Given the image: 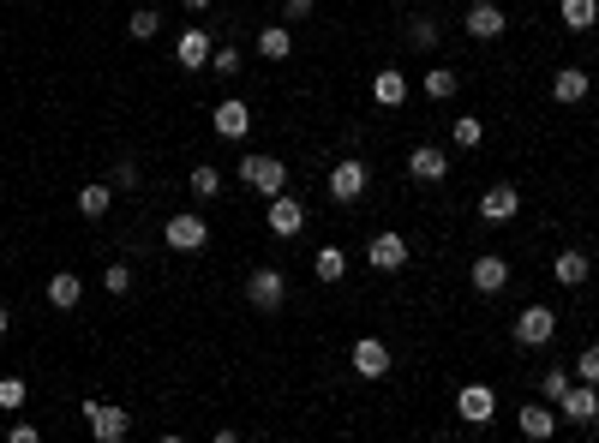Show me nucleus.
Listing matches in <instances>:
<instances>
[{"instance_id": "nucleus-19", "label": "nucleus", "mask_w": 599, "mask_h": 443, "mask_svg": "<svg viewBox=\"0 0 599 443\" xmlns=\"http://www.w3.org/2000/svg\"><path fill=\"white\" fill-rule=\"evenodd\" d=\"M372 102H378V108H402V102H408V72H402V66H378Z\"/></svg>"}, {"instance_id": "nucleus-12", "label": "nucleus", "mask_w": 599, "mask_h": 443, "mask_svg": "<svg viewBox=\"0 0 599 443\" xmlns=\"http://www.w3.org/2000/svg\"><path fill=\"white\" fill-rule=\"evenodd\" d=\"M480 216H486V222H516V216H522V192H516L510 180L486 186V192H480Z\"/></svg>"}, {"instance_id": "nucleus-27", "label": "nucleus", "mask_w": 599, "mask_h": 443, "mask_svg": "<svg viewBox=\"0 0 599 443\" xmlns=\"http://www.w3.org/2000/svg\"><path fill=\"white\" fill-rule=\"evenodd\" d=\"M312 276H318V282H342V276H348V252H342V246H318V252H312Z\"/></svg>"}, {"instance_id": "nucleus-9", "label": "nucleus", "mask_w": 599, "mask_h": 443, "mask_svg": "<svg viewBox=\"0 0 599 443\" xmlns=\"http://www.w3.org/2000/svg\"><path fill=\"white\" fill-rule=\"evenodd\" d=\"M210 54H216V42H210V30H204V24H186V30L174 36V60H180L186 72H204V66H210Z\"/></svg>"}, {"instance_id": "nucleus-13", "label": "nucleus", "mask_w": 599, "mask_h": 443, "mask_svg": "<svg viewBox=\"0 0 599 443\" xmlns=\"http://www.w3.org/2000/svg\"><path fill=\"white\" fill-rule=\"evenodd\" d=\"M366 264H372V270H384V276H390V270H402V264H408V240H402L396 228L372 234V246H366Z\"/></svg>"}, {"instance_id": "nucleus-15", "label": "nucleus", "mask_w": 599, "mask_h": 443, "mask_svg": "<svg viewBox=\"0 0 599 443\" xmlns=\"http://www.w3.org/2000/svg\"><path fill=\"white\" fill-rule=\"evenodd\" d=\"M456 414H462L468 426H492V414H498V396H492V384H462V396H456Z\"/></svg>"}, {"instance_id": "nucleus-25", "label": "nucleus", "mask_w": 599, "mask_h": 443, "mask_svg": "<svg viewBox=\"0 0 599 443\" xmlns=\"http://www.w3.org/2000/svg\"><path fill=\"white\" fill-rule=\"evenodd\" d=\"M258 54H264V60H288V54H294V30H288V24H264V30H258Z\"/></svg>"}, {"instance_id": "nucleus-4", "label": "nucleus", "mask_w": 599, "mask_h": 443, "mask_svg": "<svg viewBox=\"0 0 599 443\" xmlns=\"http://www.w3.org/2000/svg\"><path fill=\"white\" fill-rule=\"evenodd\" d=\"M510 336H516V348H552V336H558V312H552V306H522L516 324H510Z\"/></svg>"}, {"instance_id": "nucleus-32", "label": "nucleus", "mask_w": 599, "mask_h": 443, "mask_svg": "<svg viewBox=\"0 0 599 443\" xmlns=\"http://www.w3.org/2000/svg\"><path fill=\"white\" fill-rule=\"evenodd\" d=\"M450 138H456V150H474V144L486 138V120H474V114H462V120L450 126Z\"/></svg>"}, {"instance_id": "nucleus-35", "label": "nucleus", "mask_w": 599, "mask_h": 443, "mask_svg": "<svg viewBox=\"0 0 599 443\" xmlns=\"http://www.w3.org/2000/svg\"><path fill=\"white\" fill-rule=\"evenodd\" d=\"M24 396H30V390H24V378H0V408H6V414H18V408H24Z\"/></svg>"}, {"instance_id": "nucleus-33", "label": "nucleus", "mask_w": 599, "mask_h": 443, "mask_svg": "<svg viewBox=\"0 0 599 443\" xmlns=\"http://www.w3.org/2000/svg\"><path fill=\"white\" fill-rule=\"evenodd\" d=\"M102 288H108L114 300H120V294H132V264H108V270H102Z\"/></svg>"}, {"instance_id": "nucleus-11", "label": "nucleus", "mask_w": 599, "mask_h": 443, "mask_svg": "<svg viewBox=\"0 0 599 443\" xmlns=\"http://www.w3.org/2000/svg\"><path fill=\"white\" fill-rule=\"evenodd\" d=\"M264 222H270V234L294 240V234L306 228V204H300L294 192H276V198H270V210H264Z\"/></svg>"}, {"instance_id": "nucleus-5", "label": "nucleus", "mask_w": 599, "mask_h": 443, "mask_svg": "<svg viewBox=\"0 0 599 443\" xmlns=\"http://www.w3.org/2000/svg\"><path fill=\"white\" fill-rule=\"evenodd\" d=\"M324 186H330V198H336V204H360V198H366V186H372V168H366L360 156H342V162L330 168V180H324Z\"/></svg>"}, {"instance_id": "nucleus-28", "label": "nucleus", "mask_w": 599, "mask_h": 443, "mask_svg": "<svg viewBox=\"0 0 599 443\" xmlns=\"http://www.w3.org/2000/svg\"><path fill=\"white\" fill-rule=\"evenodd\" d=\"M558 18H564V30H594V24H599V0H564Z\"/></svg>"}, {"instance_id": "nucleus-29", "label": "nucleus", "mask_w": 599, "mask_h": 443, "mask_svg": "<svg viewBox=\"0 0 599 443\" xmlns=\"http://www.w3.org/2000/svg\"><path fill=\"white\" fill-rule=\"evenodd\" d=\"M408 48H420V54H432V48H438V18H426V12H414V24H408Z\"/></svg>"}, {"instance_id": "nucleus-1", "label": "nucleus", "mask_w": 599, "mask_h": 443, "mask_svg": "<svg viewBox=\"0 0 599 443\" xmlns=\"http://www.w3.org/2000/svg\"><path fill=\"white\" fill-rule=\"evenodd\" d=\"M78 408H84V426H90L96 443H126L132 438V414H126L120 402H78Z\"/></svg>"}, {"instance_id": "nucleus-7", "label": "nucleus", "mask_w": 599, "mask_h": 443, "mask_svg": "<svg viewBox=\"0 0 599 443\" xmlns=\"http://www.w3.org/2000/svg\"><path fill=\"white\" fill-rule=\"evenodd\" d=\"M558 420H564V426H582V432H588V426L599 420V384H582V378H576V384H570V390L558 396Z\"/></svg>"}, {"instance_id": "nucleus-2", "label": "nucleus", "mask_w": 599, "mask_h": 443, "mask_svg": "<svg viewBox=\"0 0 599 443\" xmlns=\"http://www.w3.org/2000/svg\"><path fill=\"white\" fill-rule=\"evenodd\" d=\"M234 174H240V186H246V192H258V198L288 192V162H276V156H246Z\"/></svg>"}, {"instance_id": "nucleus-3", "label": "nucleus", "mask_w": 599, "mask_h": 443, "mask_svg": "<svg viewBox=\"0 0 599 443\" xmlns=\"http://www.w3.org/2000/svg\"><path fill=\"white\" fill-rule=\"evenodd\" d=\"M246 306H252V312H282V306H288V276H282L276 264H258V270L246 276Z\"/></svg>"}, {"instance_id": "nucleus-23", "label": "nucleus", "mask_w": 599, "mask_h": 443, "mask_svg": "<svg viewBox=\"0 0 599 443\" xmlns=\"http://www.w3.org/2000/svg\"><path fill=\"white\" fill-rule=\"evenodd\" d=\"M108 210H114V186H108V180H90V186L78 192V216H84V222H102Z\"/></svg>"}, {"instance_id": "nucleus-30", "label": "nucleus", "mask_w": 599, "mask_h": 443, "mask_svg": "<svg viewBox=\"0 0 599 443\" xmlns=\"http://www.w3.org/2000/svg\"><path fill=\"white\" fill-rule=\"evenodd\" d=\"M126 30H132V42H150V36L162 30V12H156V6H138V12L126 18Z\"/></svg>"}, {"instance_id": "nucleus-14", "label": "nucleus", "mask_w": 599, "mask_h": 443, "mask_svg": "<svg viewBox=\"0 0 599 443\" xmlns=\"http://www.w3.org/2000/svg\"><path fill=\"white\" fill-rule=\"evenodd\" d=\"M468 282H474V294H504V288H510V258H498V252L474 258V264H468Z\"/></svg>"}, {"instance_id": "nucleus-21", "label": "nucleus", "mask_w": 599, "mask_h": 443, "mask_svg": "<svg viewBox=\"0 0 599 443\" xmlns=\"http://www.w3.org/2000/svg\"><path fill=\"white\" fill-rule=\"evenodd\" d=\"M552 276H558V282H564V288H582V282H588V276H594V258H588V252H582V246H564V252H558V258H552Z\"/></svg>"}, {"instance_id": "nucleus-34", "label": "nucleus", "mask_w": 599, "mask_h": 443, "mask_svg": "<svg viewBox=\"0 0 599 443\" xmlns=\"http://www.w3.org/2000/svg\"><path fill=\"white\" fill-rule=\"evenodd\" d=\"M570 384H576V378H570V372H558V366H552V372H546V378H540V402H558V396H564V390H570Z\"/></svg>"}, {"instance_id": "nucleus-39", "label": "nucleus", "mask_w": 599, "mask_h": 443, "mask_svg": "<svg viewBox=\"0 0 599 443\" xmlns=\"http://www.w3.org/2000/svg\"><path fill=\"white\" fill-rule=\"evenodd\" d=\"M6 443H42V432H36V426H24V420H18V426H12V432H6Z\"/></svg>"}, {"instance_id": "nucleus-31", "label": "nucleus", "mask_w": 599, "mask_h": 443, "mask_svg": "<svg viewBox=\"0 0 599 443\" xmlns=\"http://www.w3.org/2000/svg\"><path fill=\"white\" fill-rule=\"evenodd\" d=\"M210 72H216V78H240V72H246V54L228 42V48H216V54H210Z\"/></svg>"}, {"instance_id": "nucleus-38", "label": "nucleus", "mask_w": 599, "mask_h": 443, "mask_svg": "<svg viewBox=\"0 0 599 443\" xmlns=\"http://www.w3.org/2000/svg\"><path fill=\"white\" fill-rule=\"evenodd\" d=\"M312 6H318V0H282V18L300 24V18H312Z\"/></svg>"}, {"instance_id": "nucleus-26", "label": "nucleus", "mask_w": 599, "mask_h": 443, "mask_svg": "<svg viewBox=\"0 0 599 443\" xmlns=\"http://www.w3.org/2000/svg\"><path fill=\"white\" fill-rule=\"evenodd\" d=\"M420 90H426L432 102H450V96L462 90V78H456V66H426V78H420Z\"/></svg>"}, {"instance_id": "nucleus-20", "label": "nucleus", "mask_w": 599, "mask_h": 443, "mask_svg": "<svg viewBox=\"0 0 599 443\" xmlns=\"http://www.w3.org/2000/svg\"><path fill=\"white\" fill-rule=\"evenodd\" d=\"M408 174L432 186V180H444V174H450V156H444L438 144H414V150H408Z\"/></svg>"}, {"instance_id": "nucleus-40", "label": "nucleus", "mask_w": 599, "mask_h": 443, "mask_svg": "<svg viewBox=\"0 0 599 443\" xmlns=\"http://www.w3.org/2000/svg\"><path fill=\"white\" fill-rule=\"evenodd\" d=\"M180 6H186V12H210L216 0H180Z\"/></svg>"}, {"instance_id": "nucleus-8", "label": "nucleus", "mask_w": 599, "mask_h": 443, "mask_svg": "<svg viewBox=\"0 0 599 443\" xmlns=\"http://www.w3.org/2000/svg\"><path fill=\"white\" fill-rule=\"evenodd\" d=\"M462 30H468L474 42H498V36L510 30V12H504L498 0H474V6L462 12Z\"/></svg>"}, {"instance_id": "nucleus-17", "label": "nucleus", "mask_w": 599, "mask_h": 443, "mask_svg": "<svg viewBox=\"0 0 599 443\" xmlns=\"http://www.w3.org/2000/svg\"><path fill=\"white\" fill-rule=\"evenodd\" d=\"M516 432H522V438H534V443H546L552 432H558V408H552V402H522Z\"/></svg>"}, {"instance_id": "nucleus-18", "label": "nucleus", "mask_w": 599, "mask_h": 443, "mask_svg": "<svg viewBox=\"0 0 599 443\" xmlns=\"http://www.w3.org/2000/svg\"><path fill=\"white\" fill-rule=\"evenodd\" d=\"M588 90H594V78H588V66H558V78H552V96H558L564 108H576V102H588Z\"/></svg>"}, {"instance_id": "nucleus-16", "label": "nucleus", "mask_w": 599, "mask_h": 443, "mask_svg": "<svg viewBox=\"0 0 599 443\" xmlns=\"http://www.w3.org/2000/svg\"><path fill=\"white\" fill-rule=\"evenodd\" d=\"M210 126H216L222 138H246V132H252V102L222 96V102H216V114H210Z\"/></svg>"}, {"instance_id": "nucleus-36", "label": "nucleus", "mask_w": 599, "mask_h": 443, "mask_svg": "<svg viewBox=\"0 0 599 443\" xmlns=\"http://www.w3.org/2000/svg\"><path fill=\"white\" fill-rule=\"evenodd\" d=\"M576 378H582V384H599V342H588V348L576 354Z\"/></svg>"}, {"instance_id": "nucleus-10", "label": "nucleus", "mask_w": 599, "mask_h": 443, "mask_svg": "<svg viewBox=\"0 0 599 443\" xmlns=\"http://www.w3.org/2000/svg\"><path fill=\"white\" fill-rule=\"evenodd\" d=\"M348 366L360 372V378H390V366H396V354L378 342V336H360L354 348H348Z\"/></svg>"}, {"instance_id": "nucleus-6", "label": "nucleus", "mask_w": 599, "mask_h": 443, "mask_svg": "<svg viewBox=\"0 0 599 443\" xmlns=\"http://www.w3.org/2000/svg\"><path fill=\"white\" fill-rule=\"evenodd\" d=\"M162 240H168V252H204L210 246V222L198 210H180V216H168Z\"/></svg>"}, {"instance_id": "nucleus-37", "label": "nucleus", "mask_w": 599, "mask_h": 443, "mask_svg": "<svg viewBox=\"0 0 599 443\" xmlns=\"http://www.w3.org/2000/svg\"><path fill=\"white\" fill-rule=\"evenodd\" d=\"M114 186L132 192V186H138V162H114Z\"/></svg>"}, {"instance_id": "nucleus-41", "label": "nucleus", "mask_w": 599, "mask_h": 443, "mask_svg": "<svg viewBox=\"0 0 599 443\" xmlns=\"http://www.w3.org/2000/svg\"><path fill=\"white\" fill-rule=\"evenodd\" d=\"M6 330H12V312H6V306H0V336H6Z\"/></svg>"}, {"instance_id": "nucleus-22", "label": "nucleus", "mask_w": 599, "mask_h": 443, "mask_svg": "<svg viewBox=\"0 0 599 443\" xmlns=\"http://www.w3.org/2000/svg\"><path fill=\"white\" fill-rule=\"evenodd\" d=\"M186 186H192V198H198V204H210V198H222V186H228V174H222L216 162H198V168L186 174Z\"/></svg>"}, {"instance_id": "nucleus-24", "label": "nucleus", "mask_w": 599, "mask_h": 443, "mask_svg": "<svg viewBox=\"0 0 599 443\" xmlns=\"http://www.w3.org/2000/svg\"><path fill=\"white\" fill-rule=\"evenodd\" d=\"M78 300H84V282H78L72 270H60V276H48V306H54V312H72Z\"/></svg>"}]
</instances>
